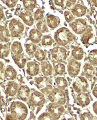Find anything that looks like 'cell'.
Returning a JSON list of instances; mask_svg holds the SVG:
<instances>
[{"instance_id":"cell-1","label":"cell","mask_w":97,"mask_h":120,"mask_svg":"<svg viewBox=\"0 0 97 120\" xmlns=\"http://www.w3.org/2000/svg\"><path fill=\"white\" fill-rule=\"evenodd\" d=\"M55 41L60 46H65L74 40V36L69 29L62 27L58 30L54 34Z\"/></svg>"},{"instance_id":"cell-2","label":"cell","mask_w":97,"mask_h":120,"mask_svg":"<svg viewBox=\"0 0 97 120\" xmlns=\"http://www.w3.org/2000/svg\"><path fill=\"white\" fill-rule=\"evenodd\" d=\"M10 110L13 117L18 120H24L27 116V107L21 102H13L10 106Z\"/></svg>"},{"instance_id":"cell-3","label":"cell","mask_w":97,"mask_h":120,"mask_svg":"<svg viewBox=\"0 0 97 120\" xmlns=\"http://www.w3.org/2000/svg\"><path fill=\"white\" fill-rule=\"evenodd\" d=\"M10 34L12 37H20L23 34L25 26L21 21L17 19H12L9 24Z\"/></svg>"},{"instance_id":"cell-4","label":"cell","mask_w":97,"mask_h":120,"mask_svg":"<svg viewBox=\"0 0 97 120\" xmlns=\"http://www.w3.org/2000/svg\"><path fill=\"white\" fill-rule=\"evenodd\" d=\"M48 98L52 103L63 105L66 102V97L64 92L60 89H53L48 96Z\"/></svg>"},{"instance_id":"cell-5","label":"cell","mask_w":97,"mask_h":120,"mask_svg":"<svg viewBox=\"0 0 97 120\" xmlns=\"http://www.w3.org/2000/svg\"><path fill=\"white\" fill-rule=\"evenodd\" d=\"M70 27L75 34H81L85 31L87 24L85 20L78 19H76L74 22L70 24Z\"/></svg>"},{"instance_id":"cell-6","label":"cell","mask_w":97,"mask_h":120,"mask_svg":"<svg viewBox=\"0 0 97 120\" xmlns=\"http://www.w3.org/2000/svg\"><path fill=\"white\" fill-rule=\"evenodd\" d=\"M74 90L78 93H85L89 90V84L87 80L83 77H79L73 84Z\"/></svg>"},{"instance_id":"cell-7","label":"cell","mask_w":97,"mask_h":120,"mask_svg":"<svg viewBox=\"0 0 97 120\" xmlns=\"http://www.w3.org/2000/svg\"><path fill=\"white\" fill-rule=\"evenodd\" d=\"M52 58L57 62L65 61L67 58V51L63 47L56 46L51 51Z\"/></svg>"},{"instance_id":"cell-8","label":"cell","mask_w":97,"mask_h":120,"mask_svg":"<svg viewBox=\"0 0 97 120\" xmlns=\"http://www.w3.org/2000/svg\"><path fill=\"white\" fill-rule=\"evenodd\" d=\"M48 111L54 119H58L64 112L65 109L61 105L52 103L48 106Z\"/></svg>"},{"instance_id":"cell-9","label":"cell","mask_w":97,"mask_h":120,"mask_svg":"<svg viewBox=\"0 0 97 120\" xmlns=\"http://www.w3.org/2000/svg\"><path fill=\"white\" fill-rule=\"evenodd\" d=\"M46 101L44 95L40 92L35 91L33 92L29 99V103L33 106H40Z\"/></svg>"},{"instance_id":"cell-10","label":"cell","mask_w":97,"mask_h":120,"mask_svg":"<svg viewBox=\"0 0 97 120\" xmlns=\"http://www.w3.org/2000/svg\"><path fill=\"white\" fill-rule=\"evenodd\" d=\"M35 84L39 89L44 93H47L51 89V85L47 79L43 77H39L35 80Z\"/></svg>"},{"instance_id":"cell-11","label":"cell","mask_w":97,"mask_h":120,"mask_svg":"<svg viewBox=\"0 0 97 120\" xmlns=\"http://www.w3.org/2000/svg\"><path fill=\"white\" fill-rule=\"evenodd\" d=\"M81 69V64L75 60L71 61L68 66V71L70 75L76 76L79 74Z\"/></svg>"},{"instance_id":"cell-12","label":"cell","mask_w":97,"mask_h":120,"mask_svg":"<svg viewBox=\"0 0 97 120\" xmlns=\"http://www.w3.org/2000/svg\"><path fill=\"white\" fill-rule=\"evenodd\" d=\"M71 12L75 17L81 18L86 14L87 8L83 5L77 4L72 8Z\"/></svg>"},{"instance_id":"cell-13","label":"cell","mask_w":97,"mask_h":120,"mask_svg":"<svg viewBox=\"0 0 97 120\" xmlns=\"http://www.w3.org/2000/svg\"><path fill=\"white\" fill-rule=\"evenodd\" d=\"M19 17L23 20L24 23L27 26H31L34 23V18L32 13L29 11H25L19 14Z\"/></svg>"},{"instance_id":"cell-14","label":"cell","mask_w":97,"mask_h":120,"mask_svg":"<svg viewBox=\"0 0 97 120\" xmlns=\"http://www.w3.org/2000/svg\"><path fill=\"white\" fill-rule=\"evenodd\" d=\"M29 38L33 43H38L41 41L42 34L38 29L34 28L30 31Z\"/></svg>"},{"instance_id":"cell-15","label":"cell","mask_w":97,"mask_h":120,"mask_svg":"<svg viewBox=\"0 0 97 120\" xmlns=\"http://www.w3.org/2000/svg\"><path fill=\"white\" fill-rule=\"evenodd\" d=\"M30 94V90L29 88L25 85H22L18 91V97L21 100L26 101H27Z\"/></svg>"},{"instance_id":"cell-16","label":"cell","mask_w":97,"mask_h":120,"mask_svg":"<svg viewBox=\"0 0 97 120\" xmlns=\"http://www.w3.org/2000/svg\"><path fill=\"white\" fill-rule=\"evenodd\" d=\"M47 26L51 29L57 27L60 23L59 18L53 15H49L47 18Z\"/></svg>"},{"instance_id":"cell-17","label":"cell","mask_w":97,"mask_h":120,"mask_svg":"<svg viewBox=\"0 0 97 120\" xmlns=\"http://www.w3.org/2000/svg\"><path fill=\"white\" fill-rule=\"evenodd\" d=\"M39 65L35 62H29L27 64V71L28 74L31 76L36 75L39 73Z\"/></svg>"},{"instance_id":"cell-18","label":"cell","mask_w":97,"mask_h":120,"mask_svg":"<svg viewBox=\"0 0 97 120\" xmlns=\"http://www.w3.org/2000/svg\"><path fill=\"white\" fill-rule=\"evenodd\" d=\"M77 101L80 105L84 107L87 106L90 101L87 94L85 93H81L77 96Z\"/></svg>"},{"instance_id":"cell-19","label":"cell","mask_w":97,"mask_h":120,"mask_svg":"<svg viewBox=\"0 0 97 120\" xmlns=\"http://www.w3.org/2000/svg\"><path fill=\"white\" fill-rule=\"evenodd\" d=\"M41 71L43 74L46 76L51 75L53 72V68L51 64L47 61L43 62L41 64Z\"/></svg>"},{"instance_id":"cell-20","label":"cell","mask_w":97,"mask_h":120,"mask_svg":"<svg viewBox=\"0 0 97 120\" xmlns=\"http://www.w3.org/2000/svg\"><path fill=\"white\" fill-rule=\"evenodd\" d=\"M18 87V84L16 83H10L5 88L6 94L10 97H14L17 92Z\"/></svg>"},{"instance_id":"cell-21","label":"cell","mask_w":97,"mask_h":120,"mask_svg":"<svg viewBox=\"0 0 97 120\" xmlns=\"http://www.w3.org/2000/svg\"><path fill=\"white\" fill-rule=\"evenodd\" d=\"M15 63L21 68H23L27 62V59L23 55H15L13 57Z\"/></svg>"},{"instance_id":"cell-22","label":"cell","mask_w":97,"mask_h":120,"mask_svg":"<svg viewBox=\"0 0 97 120\" xmlns=\"http://www.w3.org/2000/svg\"><path fill=\"white\" fill-rule=\"evenodd\" d=\"M10 34L4 26H0V40L2 42H9L10 40Z\"/></svg>"},{"instance_id":"cell-23","label":"cell","mask_w":97,"mask_h":120,"mask_svg":"<svg viewBox=\"0 0 97 120\" xmlns=\"http://www.w3.org/2000/svg\"><path fill=\"white\" fill-rule=\"evenodd\" d=\"M17 71L12 67L9 66L5 71V77L7 80H12L16 78Z\"/></svg>"},{"instance_id":"cell-24","label":"cell","mask_w":97,"mask_h":120,"mask_svg":"<svg viewBox=\"0 0 97 120\" xmlns=\"http://www.w3.org/2000/svg\"><path fill=\"white\" fill-rule=\"evenodd\" d=\"M27 53L30 57H32L34 56L35 52L37 51V46L33 42H27L25 45Z\"/></svg>"},{"instance_id":"cell-25","label":"cell","mask_w":97,"mask_h":120,"mask_svg":"<svg viewBox=\"0 0 97 120\" xmlns=\"http://www.w3.org/2000/svg\"><path fill=\"white\" fill-rule=\"evenodd\" d=\"M72 55L76 60H81L84 57V51L82 48L80 47H75L72 52Z\"/></svg>"},{"instance_id":"cell-26","label":"cell","mask_w":97,"mask_h":120,"mask_svg":"<svg viewBox=\"0 0 97 120\" xmlns=\"http://www.w3.org/2000/svg\"><path fill=\"white\" fill-rule=\"evenodd\" d=\"M83 71L85 75L89 79L92 78L95 74V70L91 65L89 64L85 65Z\"/></svg>"},{"instance_id":"cell-27","label":"cell","mask_w":97,"mask_h":120,"mask_svg":"<svg viewBox=\"0 0 97 120\" xmlns=\"http://www.w3.org/2000/svg\"><path fill=\"white\" fill-rule=\"evenodd\" d=\"M11 49L12 52L15 55H20L23 51V47L20 42H13L11 45Z\"/></svg>"},{"instance_id":"cell-28","label":"cell","mask_w":97,"mask_h":120,"mask_svg":"<svg viewBox=\"0 0 97 120\" xmlns=\"http://www.w3.org/2000/svg\"><path fill=\"white\" fill-rule=\"evenodd\" d=\"M23 5L25 8L29 11L34 9L36 5V0H23Z\"/></svg>"},{"instance_id":"cell-29","label":"cell","mask_w":97,"mask_h":120,"mask_svg":"<svg viewBox=\"0 0 97 120\" xmlns=\"http://www.w3.org/2000/svg\"><path fill=\"white\" fill-rule=\"evenodd\" d=\"M55 83L57 87L61 90H65L68 87V82L64 77H58L55 79Z\"/></svg>"},{"instance_id":"cell-30","label":"cell","mask_w":97,"mask_h":120,"mask_svg":"<svg viewBox=\"0 0 97 120\" xmlns=\"http://www.w3.org/2000/svg\"><path fill=\"white\" fill-rule=\"evenodd\" d=\"M93 35V33L91 30H87L83 34V36L81 38V41L84 44H87L89 43V41L92 38Z\"/></svg>"},{"instance_id":"cell-31","label":"cell","mask_w":97,"mask_h":120,"mask_svg":"<svg viewBox=\"0 0 97 120\" xmlns=\"http://www.w3.org/2000/svg\"><path fill=\"white\" fill-rule=\"evenodd\" d=\"M54 41L50 35H46L42 37L41 44L42 46H50L53 44Z\"/></svg>"},{"instance_id":"cell-32","label":"cell","mask_w":97,"mask_h":120,"mask_svg":"<svg viewBox=\"0 0 97 120\" xmlns=\"http://www.w3.org/2000/svg\"><path fill=\"white\" fill-rule=\"evenodd\" d=\"M10 52L9 47L7 45L0 44V57L1 58H5L7 57Z\"/></svg>"},{"instance_id":"cell-33","label":"cell","mask_w":97,"mask_h":120,"mask_svg":"<svg viewBox=\"0 0 97 120\" xmlns=\"http://www.w3.org/2000/svg\"><path fill=\"white\" fill-rule=\"evenodd\" d=\"M89 62L94 65H97V50L91 51L88 56Z\"/></svg>"},{"instance_id":"cell-34","label":"cell","mask_w":97,"mask_h":120,"mask_svg":"<svg viewBox=\"0 0 97 120\" xmlns=\"http://www.w3.org/2000/svg\"><path fill=\"white\" fill-rule=\"evenodd\" d=\"M34 56L37 60L39 61H42L45 59L46 55V53L43 50L39 49L36 51Z\"/></svg>"},{"instance_id":"cell-35","label":"cell","mask_w":97,"mask_h":120,"mask_svg":"<svg viewBox=\"0 0 97 120\" xmlns=\"http://www.w3.org/2000/svg\"><path fill=\"white\" fill-rule=\"evenodd\" d=\"M36 26L37 29L42 33L46 32L48 30L46 24L44 22L38 21L36 24Z\"/></svg>"},{"instance_id":"cell-36","label":"cell","mask_w":97,"mask_h":120,"mask_svg":"<svg viewBox=\"0 0 97 120\" xmlns=\"http://www.w3.org/2000/svg\"><path fill=\"white\" fill-rule=\"evenodd\" d=\"M44 12L42 9H37L34 13V19L37 21L41 20L44 18Z\"/></svg>"},{"instance_id":"cell-37","label":"cell","mask_w":97,"mask_h":120,"mask_svg":"<svg viewBox=\"0 0 97 120\" xmlns=\"http://www.w3.org/2000/svg\"><path fill=\"white\" fill-rule=\"evenodd\" d=\"M55 71L56 74L61 75L64 74L65 71V65L62 64H59L55 66Z\"/></svg>"},{"instance_id":"cell-38","label":"cell","mask_w":97,"mask_h":120,"mask_svg":"<svg viewBox=\"0 0 97 120\" xmlns=\"http://www.w3.org/2000/svg\"><path fill=\"white\" fill-rule=\"evenodd\" d=\"M64 16L66 21L68 23L72 22L74 20V15L69 11H65L64 12Z\"/></svg>"},{"instance_id":"cell-39","label":"cell","mask_w":97,"mask_h":120,"mask_svg":"<svg viewBox=\"0 0 97 120\" xmlns=\"http://www.w3.org/2000/svg\"><path fill=\"white\" fill-rule=\"evenodd\" d=\"M17 0H5V3L7 6L10 8L14 7L17 4Z\"/></svg>"},{"instance_id":"cell-40","label":"cell","mask_w":97,"mask_h":120,"mask_svg":"<svg viewBox=\"0 0 97 120\" xmlns=\"http://www.w3.org/2000/svg\"><path fill=\"white\" fill-rule=\"evenodd\" d=\"M81 119L82 120H92L93 116L89 112H85L81 116Z\"/></svg>"},{"instance_id":"cell-41","label":"cell","mask_w":97,"mask_h":120,"mask_svg":"<svg viewBox=\"0 0 97 120\" xmlns=\"http://www.w3.org/2000/svg\"><path fill=\"white\" fill-rule=\"evenodd\" d=\"M39 120H52L54 119L52 118L50 113H45L42 114L39 117Z\"/></svg>"},{"instance_id":"cell-42","label":"cell","mask_w":97,"mask_h":120,"mask_svg":"<svg viewBox=\"0 0 97 120\" xmlns=\"http://www.w3.org/2000/svg\"><path fill=\"white\" fill-rule=\"evenodd\" d=\"M55 5L60 7L64 8L65 6V0H54Z\"/></svg>"},{"instance_id":"cell-43","label":"cell","mask_w":97,"mask_h":120,"mask_svg":"<svg viewBox=\"0 0 97 120\" xmlns=\"http://www.w3.org/2000/svg\"><path fill=\"white\" fill-rule=\"evenodd\" d=\"M93 110L95 113L97 114V101L95 102L93 105Z\"/></svg>"},{"instance_id":"cell-44","label":"cell","mask_w":97,"mask_h":120,"mask_svg":"<svg viewBox=\"0 0 97 120\" xmlns=\"http://www.w3.org/2000/svg\"><path fill=\"white\" fill-rule=\"evenodd\" d=\"M93 93L94 96L97 98V85L95 87L94 89L93 90Z\"/></svg>"},{"instance_id":"cell-45","label":"cell","mask_w":97,"mask_h":120,"mask_svg":"<svg viewBox=\"0 0 97 120\" xmlns=\"http://www.w3.org/2000/svg\"><path fill=\"white\" fill-rule=\"evenodd\" d=\"M90 0L93 5L94 7L97 8V0Z\"/></svg>"},{"instance_id":"cell-46","label":"cell","mask_w":97,"mask_h":120,"mask_svg":"<svg viewBox=\"0 0 97 120\" xmlns=\"http://www.w3.org/2000/svg\"><path fill=\"white\" fill-rule=\"evenodd\" d=\"M73 3H72L71 2H70L69 1H67V3H66V5L68 7V8H71L73 6Z\"/></svg>"},{"instance_id":"cell-47","label":"cell","mask_w":97,"mask_h":120,"mask_svg":"<svg viewBox=\"0 0 97 120\" xmlns=\"http://www.w3.org/2000/svg\"><path fill=\"white\" fill-rule=\"evenodd\" d=\"M68 1H69L70 2H71L73 4H74L77 2V0H67Z\"/></svg>"},{"instance_id":"cell-48","label":"cell","mask_w":97,"mask_h":120,"mask_svg":"<svg viewBox=\"0 0 97 120\" xmlns=\"http://www.w3.org/2000/svg\"><path fill=\"white\" fill-rule=\"evenodd\" d=\"M96 35L97 36V29L96 30Z\"/></svg>"},{"instance_id":"cell-49","label":"cell","mask_w":97,"mask_h":120,"mask_svg":"<svg viewBox=\"0 0 97 120\" xmlns=\"http://www.w3.org/2000/svg\"><path fill=\"white\" fill-rule=\"evenodd\" d=\"M96 25L97 26V19L96 20Z\"/></svg>"},{"instance_id":"cell-50","label":"cell","mask_w":97,"mask_h":120,"mask_svg":"<svg viewBox=\"0 0 97 120\" xmlns=\"http://www.w3.org/2000/svg\"></svg>"}]
</instances>
